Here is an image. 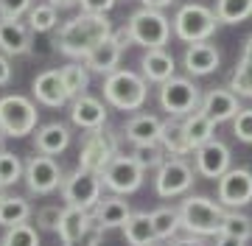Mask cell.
<instances>
[{"label": "cell", "instance_id": "obj_40", "mask_svg": "<svg viewBox=\"0 0 252 246\" xmlns=\"http://www.w3.org/2000/svg\"><path fill=\"white\" fill-rule=\"evenodd\" d=\"M59 219H62V207H59V204H48V207L36 210V227L39 229H54L56 232Z\"/></svg>", "mask_w": 252, "mask_h": 246}, {"label": "cell", "instance_id": "obj_32", "mask_svg": "<svg viewBox=\"0 0 252 246\" xmlns=\"http://www.w3.org/2000/svg\"><path fill=\"white\" fill-rule=\"evenodd\" d=\"M152 216V224H154V235L157 241H171L177 235V229L182 227V219H180V207H157Z\"/></svg>", "mask_w": 252, "mask_h": 246}, {"label": "cell", "instance_id": "obj_51", "mask_svg": "<svg viewBox=\"0 0 252 246\" xmlns=\"http://www.w3.org/2000/svg\"><path fill=\"white\" fill-rule=\"evenodd\" d=\"M3 140H6V132H3V126H0V148H3Z\"/></svg>", "mask_w": 252, "mask_h": 246}, {"label": "cell", "instance_id": "obj_16", "mask_svg": "<svg viewBox=\"0 0 252 246\" xmlns=\"http://www.w3.org/2000/svg\"><path fill=\"white\" fill-rule=\"evenodd\" d=\"M93 227L101 229V232H107V229H115V227H124L126 219L132 216V207H129V201L124 196H101V201L93 207Z\"/></svg>", "mask_w": 252, "mask_h": 246}, {"label": "cell", "instance_id": "obj_35", "mask_svg": "<svg viewBox=\"0 0 252 246\" xmlns=\"http://www.w3.org/2000/svg\"><path fill=\"white\" fill-rule=\"evenodd\" d=\"M0 246H39V232L31 224H14L6 229V235L0 238Z\"/></svg>", "mask_w": 252, "mask_h": 246}, {"label": "cell", "instance_id": "obj_30", "mask_svg": "<svg viewBox=\"0 0 252 246\" xmlns=\"http://www.w3.org/2000/svg\"><path fill=\"white\" fill-rule=\"evenodd\" d=\"M31 219V204L23 196H3L0 199V227H14V224H26Z\"/></svg>", "mask_w": 252, "mask_h": 246}, {"label": "cell", "instance_id": "obj_41", "mask_svg": "<svg viewBox=\"0 0 252 246\" xmlns=\"http://www.w3.org/2000/svg\"><path fill=\"white\" fill-rule=\"evenodd\" d=\"M34 6V0H0V17H23Z\"/></svg>", "mask_w": 252, "mask_h": 246}, {"label": "cell", "instance_id": "obj_27", "mask_svg": "<svg viewBox=\"0 0 252 246\" xmlns=\"http://www.w3.org/2000/svg\"><path fill=\"white\" fill-rule=\"evenodd\" d=\"M121 229H124V238L129 246H154L157 244L154 224H152V216L149 213H132Z\"/></svg>", "mask_w": 252, "mask_h": 246}, {"label": "cell", "instance_id": "obj_24", "mask_svg": "<svg viewBox=\"0 0 252 246\" xmlns=\"http://www.w3.org/2000/svg\"><path fill=\"white\" fill-rule=\"evenodd\" d=\"M121 56H124V48L115 42V37L104 39L95 51H93L84 64H87V70L90 73H101V76H109L112 70H118V64H121Z\"/></svg>", "mask_w": 252, "mask_h": 246}, {"label": "cell", "instance_id": "obj_39", "mask_svg": "<svg viewBox=\"0 0 252 246\" xmlns=\"http://www.w3.org/2000/svg\"><path fill=\"white\" fill-rule=\"evenodd\" d=\"M233 135L241 143H252V109H241L233 118Z\"/></svg>", "mask_w": 252, "mask_h": 246}, {"label": "cell", "instance_id": "obj_50", "mask_svg": "<svg viewBox=\"0 0 252 246\" xmlns=\"http://www.w3.org/2000/svg\"><path fill=\"white\" fill-rule=\"evenodd\" d=\"M48 3H54L56 9H64V6H73L76 0H48Z\"/></svg>", "mask_w": 252, "mask_h": 246}, {"label": "cell", "instance_id": "obj_26", "mask_svg": "<svg viewBox=\"0 0 252 246\" xmlns=\"http://www.w3.org/2000/svg\"><path fill=\"white\" fill-rule=\"evenodd\" d=\"M90 227H93V216L87 213V210L64 204V207H62V219H59V227H56V232H59V238H62V244H70V241H76V238L84 235V232H87Z\"/></svg>", "mask_w": 252, "mask_h": 246}, {"label": "cell", "instance_id": "obj_6", "mask_svg": "<svg viewBox=\"0 0 252 246\" xmlns=\"http://www.w3.org/2000/svg\"><path fill=\"white\" fill-rule=\"evenodd\" d=\"M39 123V112L36 104L26 95H3L0 98V126L6 132V137H28L36 132Z\"/></svg>", "mask_w": 252, "mask_h": 246}, {"label": "cell", "instance_id": "obj_23", "mask_svg": "<svg viewBox=\"0 0 252 246\" xmlns=\"http://www.w3.org/2000/svg\"><path fill=\"white\" fill-rule=\"evenodd\" d=\"M160 129L162 120L157 115H149V112H140L135 118L126 120V140L132 146H143V143H157L160 140Z\"/></svg>", "mask_w": 252, "mask_h": 246}, {"label": "cell", "instance_id": "obj_3", "mask_svg": "<svg viewBox=\"0 0 252 246\" xmlns=\"http://www.w3.org/2000/svg\"><path fill=\"white\" fill-rule=\"evenodd\" d=\"M227 207H221L219 201L207 199V196H188L180 204V219L182 227L188 229L190 235L207 238V235H219L221 224H224Z\"/></svg>", "mask_w": 252, "mask_h": 246}, {"label": "cell", "instance_id": "obj_2", "mask_svg": "<svg viewBox=\"0 0 252 246\" xmlns=\"http://www.w3.org/2000/svg\"><path fill=\"white\" fill-rule=\"evenodd\" d=\"M149 98V82L135 70H112L104 79V101L121 112H137L143 109Z\"/></svg>", "mask_w": 252, "mask_h": 246}, {"label": "cell", "instance_id": "obj_11", "mask_svg": "<svg viewBox=\"0 0 252 246\" xmlns=\"http://www.w3.org/2000/svg\"><path fill=\"white\" fill-rule=\"evenodd\" d=\"M23 179H26L28 191L36 193V196H48L62 188L64 182V173H62V165L56 163L54 157H45V154H36L26 163V171H23Z\"/></svg>", "mask_w": 252, "mask_h": 246}, {"label": "cell", "instance_id": "obj_38", "mask_svg": "<svg viewBox=\"0 0 252 246\" xmlns=\"http://www.w3.org/2000/svg\"><path fill=\"white\" fill-rule=\"evenodd\" d=\"M221 232L233 238H241V241H250L252 238V219L244 216V213H227L224 224H221Z\"/></svg>", "mask_w": 252, "mask_h": 246}, {"label": "cell", "instance_id": "obj_33", "mask_svg": "<svg viewBox=\"0 0 252 246\" xmlns=\"http://www.w3.org/2000/svg\"><path fill=\"white\" fill-rule=\"evenodd\" d=\"M26 23L31 28V34H48L54 31L56 23H59V11H56L54 3H36L31 6V11L26 14Z\"/></svg>", "mask_w": 252, "mask_h": 246}, {"label": "cell", "instance_id": "obj_4", "mask_svg": "<svg viewBox=\"0 0 252 246\" xmlns=\"http://www.w3.org/2000/svg\"><path fill=\"white\" fill-rule=\"evenodd\" d=\"M126 28L132 34V42L146 51H157V48H165L168 39H171V20L165 17L160 9H137L129 14L126 20Z\"/></svg>", "mask_w": 252, "mask_h": 246}, {"label": "cell", "instance_id": "obj_8", "mask_svg": "<svg viewBox=\"0 0 252 246\" xmlns=\"http://www.w3.org/2000/svg\"><path fill=\"white\" fill-rule=\"evenodd\" d=\"M101 173L95 171H87V168H76L70 176H64L62 182V201L64 204H70V207H81L93 213V207L101 201Z\"/></svg>", "mask_w": 252, "mask_h": 246}, {"label": "cell", "instance_id": "obj_45", "mask_svg": "<svg viewBox=\"0 0 252 246\" xmlns=\"http://www.w3.org/2000/svg\"><path fill=\"white\" fill-rule=\"evenodd\" d=\"M112 37H115V42L124 48V51L129 45H135V42H132V34H129V28H126V26L124 28H115V31H112Z\"/></svg>", "mask_w": 252, "mask_h": 246}, {"label": "cell", "instance_id": "obj_49", "mask_svg": "<svg viewBox=\"0 0 252 246\" xmlns=\"http://www.w3.org/2000/svg\"><path fill=\"white\" fill-rule=\"evenodd\" d=\"M241 59L244 62H252V34L244 39V48H241Z\"/></svg>", "mask_w": 252, "mask_h": 246}, {"label": "cell", "instance_id": "obj_21", "mask_svg": "<svg viewBox=\"0 0 252 246\" xmlns=\"http://www.w3.org/2000/svg\"><path fill=\"white\" fill-rule=\"evenodd\" d=\"M67 146H70V129L64 126V123L54 120V123H45V126L36 129V135H34L36 154L56 157V154H62Z\"/></svg>", "mask_w": 252, "mask_h": 246}, {"label": "cell", "instance_id": "obj_13", "mask_svg": "<svg viewBox=\"0 0 252 246\" xmlns=\"http://www.w3.org/2000/svg\"><path fill=\"white\" fill-rule=\"evenodd\" d=\"M252 201V171L230 168L219 176V204L221 207H247Z\"/></svg>", "mask_w": 252, "mask_h": 246}, {"label": "cell", "instance_id": "obj_12", "mask_svg": "<svg viewBox=\"0 0 252 246\" xmlns=\"http://www.w3.org/2000/svg\"><path fill=\"white\" fill-rule=\"evenodd\" d=\"M118 154V137L107 129H93L90 135L84 137V146H81L79 154V165L87 168V171L101 173L109 165V160Z\"/></svg>", "mask_w": 252, "mask_h": 246}, {"label": "cell", "instance_id": "obj_7", "mask_svg": "<svg viewBox=\"0 0 252 246\" xmlns=\"http://www.w3.org/2000/svg\"><path fill=\"white\" fill-rule=\"evenodd\" d=\"M160 107L168 112V118H185L202 107V92L190 79L171 76L160 84Z\"/></svg>", "mask_w": 252, "mask_h": 246}, {"label": "cell", "instance_id": "obj_1", "mask_svg": "<svg viewBox=\"0 0 252 246\" xmlns=\"http://www.w3.org/2000/svg\"><path fill=\"white\" fill-rule=\"evenodd\" d=\"M112 20L107 14H93V11H81L76 17H70L59 28L56 37V48L70 59H87L104 39L112 37Z\"/></svg>", "mask_w": 252, "mask_h": 246}, {"label": "cell", "instance_id": "obj_43", "mask_svg": "<svg viewBox=\"0 0 252 246\" xmlns=\"http://www.w3.org/2000/svg\"><path fill=\"white\" fill-rule=\"evenodd\" d=\"M101 229H95V227H90L87 232L81 238H76V241H70V244H64V246H98V241H101Z\"/></svg>", "mask_w": 252, "mask_h": 246}, {"label": "cell", "instance_id": "obj_47", "mask_svg": "<svg viewBox=\"0 0 252 246\" xmlns=\"http://www.w3.org/2000/svg\"><path fill=\"white\" fill-rule=\"evenodd\" d=\"M171 246H207L205 241H202V238H193V235H188V238H174L171 241Z\"/></svg>", "mask_w": 252, "mask_h": 246}, {"label": "cell", "instance_id": "obj_14", "mask_svg": "<svg viewBox=\"0 0 252 246\" xmlns=\"http://www.w3.org/2000/svg\"><path fill=\"white\" fill-rule=\"evenodd\" d=\"M193 163H196V173H202L205 179H219L224 171L233 168V154L221 140H210L205 146L193 148Z\"/></svg>", "mask_w": 252, "mask_h": 246}, {"label": "cell", "instance_id": "obj_28", "mask_svg": "<svg viewBox=\"0 0 252 246\" xmlns=\"http://www.w3.org/2000/svg\"><path fill=\"white\" fill-rule=\"evenodd\" d=\"M182 126H185V135H188L190 148L205 146V143H210V140H213V135H216V123L207 118L202 109L185 115V118H182Z\"/></svg>", "mask_w": 252, "mask_h": 246}, {"label": "cell", "instance_id": "obj_18", "mask_svg": "<svg viewBox=\"0 0 252 246\" xmlns=\"http://www.w3.org/2000/svg\"><path fill=\"white\" fill-rule=\"evenodd\" d=\"M199 109L205 112L207 118H210V120L219 126V123L233 120L235 115L244 109V107L238 104V95H235V92L227 87V90H210L205 98H202V107H199Z\"/></svg>", "mask_w": 252, "mask_h": 246}, {"label": "cell", "instance_id": "obj_15", "mask_svg": "<svg viewBox=\"0 0 252 246\" xmlns=\"http://www.w3.org/2000/svg\"><path fill=\"white\" fill-rule=\"evenodd\" d=\"M34 34L23 17H0V54L6 56H26L31 51Z\"/></svg>", "mask_w": 252, "mask_h": 246}, {"label": "cell", "instance_id": "obj_19", "mask_svg": "<svg viewBox=\"0 0 252 246\" xmlns=\"http://www.w3.org/2000/svg\"><path fill=\"white\" fill-rule=\"evenodd\" d=\"M70 120H73V126L87 129V132L101 129V126H107V107H104L98 98H93V95L84 92V95H79V98H73Z\"/></svg>", "mask_w": 252, "mask_h": 246}, {"label": "cell", "instance_id": "obj_17", "mask_svg": "<svg viewBox=\"0 0 252 246\" xmlns=\"http://www.w3.org/2000/svg\"><path fill=\"white\" fill-rule=\"evenodd\" d=\"M31 92H34V98L42 104V107H51V109H59V107H64L67 101H70V95H67V90H64V82H62V73L59 70H42V73L34 79V84H31Z\"/></svg>", "mask_w": 252, "mask_h": 246}, {"label": "cell", "instance_id": "obj_48", "mask_svg": "<svg viewBox=\"0 0 252 246\" xmlns=\"http://www.w3.org/2000/svg\"><path fill=\"white\" fill-rule=\"evenodd\" d=\"M140 3H143L146 9H168V6H174V3H177V0H140Z\"/></svg>", "mask_w": 252, "mask_h": 246}, {"label": "cell", "instance_id": "obj_20", "mask_svg": "<svg viewBox=\"0 0 252 246\" xmlns=\"http://www.w3.org/2000/svg\"><path fill=\"white\" fill-rule=\"evenodd\" d=\"M219 64H221V54L210 42H193L182 54V67L190 76H210L219 70Z\"/></svg>", "mask_w": 252, "mask_h": 246}, {"label": "cell", "instance_id": "obj_29", "mask_svg": "<svg viewBox=\"0 0 252 246\" xmlns=\"http://www.w3.org/2000/svg\"><path fill=\"white\" fill-rule=\"evenodd\" d=\"M216 14L219 26H238L252 17V0H216Z\"/></svg>", "mask_w": 252, "mask_h": 246}, {"label": "cell", "instance_id": "obj_9", "mask_svg": "<svg viewBox=\"0 0 252 246\" xmlns=\"http://www.w3.org/2000/svg\"><path fill=\"white\" fill-rule=\"evenodd\" d=\"M193 179H196V168H190L182 157H165L157 168L154 191L160 199H177L193 188Z\"/></svg>", "mask_w": 252, "mask_h": 246}, {"label": "cell", "instance_id": "obj_34", "mask_svg": "<svg viewBox=\"0 0 252 246\" xmlns=\"http://www.w3.org/2000/svg\"><path fill=\"white\" fill-rule=\"evenodd\" d=\"M23 171H26L23 160H20L14 151L0 148V188H9V185L20 182V179H23Z\"/></svg>", "mask_w": 252, "mask_h": 246}, {"label": "cell", "instance_id": "obj_22", "mask_svg": "<svg viewBox=\"0 0 252 246\" xmlns=\"http://www.w3.org/2000/svg\"><path fill=\"white\" fill-rule=\"evenodd\" d=\"M140 67H143V79L149 84H162L177 73V59L165 48H157V51H146Z\"/></svg>", "mask_w": 252, "mask_h": 246}, {"label": "cell", "instance_id": "obj_31", "mask_svg": "<svg viewBox=\"0 0 252 246\" xmlns=\"http://www.w3.org/2000/svg\"><path fill=\"white\" fill-rule=\"evenodd\" d=\"M59 73H62L64 90H67L70 98H79V95L87 92V87H90V70H87V64L84 62L64 64V67H59Z\"/></svg>", "mask_w": 252, "mask_h": 246}, {"label": "cell", "instance_id": "obj_5", "mask_svg": "<svg viewBox=\"0 0 252 246\" xmlns=\"http://www.w3.org/2000/svg\"><path fill=\"white\" fill-rule=\"evenodd\" d=\"M216 26H219V20L213 14V9H207L202 3H185V6H180L177 14H174V20H171L174 37L182 39V42H188V45H193V42H207V39L216 34Z\"/></svg>", "mask_w": 252, "mask_h": 246}, {"label": "cell", "instance_id": "obj_37", "mask_svg": "<svg viewBox=\"0 0 252 246\" xmlns=\"http://www.w3.org/2000/svg\"><path fill=\"white\" fill-rule=\"evenodd\" d=\"M230 90H233L238 98H252V62L238 59L233 76H230Z\"/></svg>", "mask_w": 252, "mask_h": 246}, {"label": "cell", "instance_id": "obj_42", "mask_svg": "<svg viewBox=\"0 0 252 246\" xmlns=\"http://www.w3.org/2000/svg\"><path fill=\"white\" fill-rule=\"evenodd\" d=\"M81 6V11H93V14H107V11H112V6H115L118 0H76Z\"/></svg>", "mask_w": 252, "mask_h": 246}, {"label": "cell", "instance_id": "obj_44", "mask_svg": "<svg viewBox=\"0 0 252 246\" xmlns=\"http://www.w3.org/2000/svg\"><path fill=\"white\" fill-rule=\"evenodd\" d=\"M11 82V62L6 54H0V87H6Z\"/></svg>", "mask_w": 252, "mask_h": 246}, {"label": "cell", "instance_id": "obj_46", "mask_svg": "<svg viewBox=\"0 0 252 246\" xmlns=\"http://www.w3.org/2000/svg\"><path fill=\"white\" fill-rule=\"evenodd\" d=\"M216 246H247V241H241V238H233V235H224V232H219V235H216Z\"/></svg>", "mask_w": 252, "mask_h": 246}, {"label": "cell", "instance_id": "obj_25", "mask_svg": "<svg viewBox=\"0 0 252 246\" xmlns=\"http://www.w3.org/2000/svg\"><path fill=\"white\" fill-rule=\"evenodd\" d=\"M162 151L171 157H185V154H193V148L188 143V135H185V126H182V118H168L162 120V129H160V140Z\"/></svg>", "mask_w": 252, "mask_h": 246}, {"label": "cell", "instance_id": "obj_10", "mask_svg": "<svg viewBox=\"0 0 252 246\" xmlns=\"http://www.w3.org/2000/svg\"><path fill=\"white\" fill-rule=\"evenodd\" d=\"M143 168L132 160V154H115L109 165L101 171V182L118 196H129V193L140 191L143 185Z\"/></svg>", "mask_w": 252, "mask_h": 246}, {"label": "cell", "instance_id": "obj_36", "mask_svg": "<svg viewBox=\"0 0 252 246\" xmlns=\"http://www.w3.org/2000/svg\"><path fill=\"white\" fill-rule=\"evenodd\" d=\"M132 160H135L143 171H152V168H160V165H162L165 151H162L160 143H143V146L132 148Z\"/></svg>", "mask_w": 252, "mask_h": 246}, {"label": "cell", "instance_id": "obj_52", "mask_svg": "<svg viewBox=\"0 0 252 246\" xmlns=\"http://www.w3.org/2000/svg\"><path fill=\"white\" fill-rule=\"evenodd\" d=\"M3 196H6V193H3V188H0V199H3Z\"/></svg>", "mask_w": 252, "mask_h": 246}]
</instances>
